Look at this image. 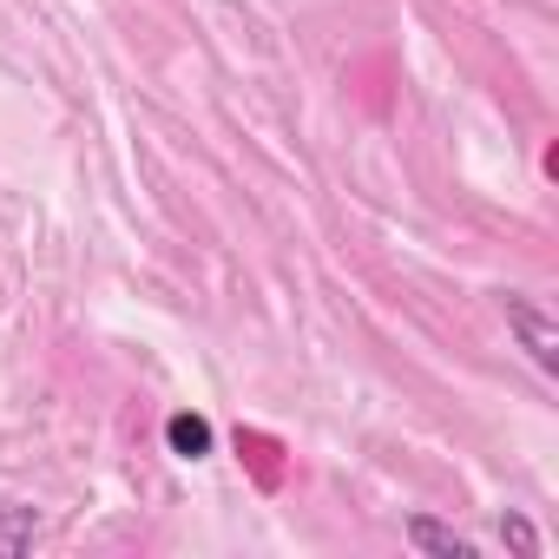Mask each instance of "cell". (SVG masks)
<instances>
[{"label": "cell", "mask_w": 559, "mask_h": 559, "mask_svg": "<svg viewBox=\"0 0 559 559\" xmlns=\"http://www.w3.org/2000/svg\"><path fill=\"white\" fill-rule=\"evenodd\" d=\"M507 330L520 336V349L533 356V369H546V376L559 369V323H552L533 297H513V290H507Z\"/></svg>", "instance_id": "cell-1"}, {"label": "cell", "mask_w": 559, "mask_h": 559, "mask_svg": "<svg viewBox=\"0 0 559 559\" xmlns=\"http://www.w3.org/2000/svg\"><path fill=\"white\" fill-rule=\"evenodd\" d=\"M408 546H415V552H435V559H480V546H474L467 533L441 526L435 513H415V520H408Z\"/></svg>", "instance_id": "cell-2"}, {"label": "cell", "mask_w": 559, "mask_h": 559, "mask_svg": "<svg viewBox=\"0 0 559 559\" xmlns=\"http://www.w3.org/2000/svg\"><path fill=\"white\" fill-rule=\"evenodd\" d=\"M165 441H171V454H178V461H204V454L217 448L211 421H204V415H191V408H178V415L165 421Z\"/></svg>", "instance_id": "cell-3"}, {"label": "cell", "mask_w": 559, "mask_h": 559, "mask_svg": "<svg viewBox=\"0 0 559 559\" xmlns=\"http://www.w3.org/2000/svg\"><path fill=\"white\" fill-rule=\"evenodd\" d=\"M34 539H40V513L34 507H0V559L34 552Z\"/></svg>", "instance_id": "cell-4"}, {"label": "cell", "mask_w": 559, "mask_h": 559, "mask_svg": "<svg viewBox=\"0 0 559 559\" xmlns=\"http://www.w3.org/2000/svg\"><path fill=\"white\" fill-rule=\"evenodd\" d=\"M500 539H507L520 559H533V552H539V533H533V520H526V513H500Z\"/></svg>", "instance_id": "cell-5"}]
</instances>
